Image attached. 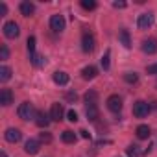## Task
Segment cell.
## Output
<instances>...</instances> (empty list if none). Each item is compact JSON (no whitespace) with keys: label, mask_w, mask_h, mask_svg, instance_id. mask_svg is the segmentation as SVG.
<instances>
[{"label":"cell","mask_w":157,"mask_h":157,"mask_svg":"<svg viewBox=\"0 0 157 157\" xmlns=\"http://www.w3.org/2000/svg\"><path fill=\"white\" fill-rule=\"evenodd\" d=\"M17 115H19V118H22V120H30V118H33L37 113H35V109H33V104L22 102V104L19 105V109H17Z\"/></svg>","instance_id":"6da1fadb"},{"label":"cell","mask_w":157,"mask_h":157,"mask_svg":"<svg viewBox=\"0 0 157 157\" xmlns=\"http://www.w3.org/2000/svg\"><path fill=\"white\" fill-rule=\"evenodd\" d=\"M150 111H151V107H150V104L144 102V100H139V102L133 104V115H135L137 118H144V117H148Z\"/></svg>","instance_id":"7a4b0ae2"},{"label":"cell","mask_w":157,"mask_h":157,"mask_svg":"<svg viewBox=\"0 0 157 157\" xmlns=\"http://www.w3.org/2000/svg\"><path fill=\"white\" fill-rule=\"evenodd\" d=\"M4 35L8 37V39H17L19 37V33H21V30H19V24L15 22V21H8L6 24H4Z\"/></svg>","instance_id":"3957f363"},{"label":"cell","mask_w":157,"mask_h":157,"mask_svg":"<svg viewBox=\"0 0 157 157\" xmlns=\"http://www.w3.org/2000/svg\"><path fill=\"white\" fill-rule=\"evenodd\" d=\"M94 44H96L94 35H93L91 32H85V33L82 35V50L89 54V52H93V50H94Z\"/></svg>","instance_id":"277c9868"},{"label":"cell","mask_w":157,"mask_h":157,"mask_svg":"<svg viewBox=\"0 0 157 157\" xmlns=\"http://www.w3.org/2000/svg\"><path fill=\"white\" fill-rule=\"evenodd\" d=\"M105 104H107V109L113 111V113H120L122 111V98L118 94H111Z\"/></svg>","instance_id":"5b68a950"},{"label":"cell","mask_w":157,"mask_h":157,"mask_svg":"<svg viewBox=\"0 0 157 157\" xmlns=\"http://www.w3.org/2000/svg\"><path fill=\"white\" fill-rule=\"evenodd\" d=\"M50 30L56 32V33H59V32L65 30V19H63V15H52L50 17Z\"/></svg>","instance_id":"8992f818"},{"label":"cell","mask_w":157,"mask_h":157,"mask_svg":"<svg viewBox=\"0 0 157 157\" xmlns=\"http://www.w3.org/2000/svg\"><path fill=\"white\" fill-rule=\"evenodd\" d=\"M4 139H6L8 142H11V144H17V142L22 139V133H21V129H17V128H8L6 133H4Z\"/></svg>","instance_id":"52a82bcc"},{"label":"cell","mask_w":157,"mask_h":157,"mask_svg":"<svg viewBox=\"0 0 157 157\" xmlns=\"http://www.w3.org/2000/svg\"><path fill=\"white\" fill-rule=\"evenodd\" d=\"M151 24H153V15H151V13H142V15H139V19H137L139 30H148Z\"/></svg>","instance_id":"ba28073f"},{"label":"cell","mask_w":157,"mask_h":157,"mask_svg":"<svg viewBox=\"0 0 157 157\" xmlns=\"http://www.w3.org/2000/svg\"><path fill=\"white\" fill-rule=\"evenodd\" d=\"M39 150H41V142H39L37 139H28V140H26L24 151H26L28 155H35V153H39Z\"/></svg>","instance_id":"9c48e42d"},{"label":"cell","mask_w":157,"mask_h":157,"mask_svg":"<svg viewBox=\"0 0 157 157\" xmlns=\"http://www.w3.org/2000/svg\"><path fill=\"white\" fill-rule=\"evenodd\" d=\"M142 52L148 54V56L157 54V41H155V39H146V41H142Z\"/></svg>","instance_id":"30bf717a"},{"label":"cell","mask_w":157,"mask_h":157,"mask_svg":"<svg viewBox=\"0 0 157 157\" xmlns=\"http://www.w3.org/2000/svg\"><path fill=\"white\" fill-rule=\"evenodd\" d=\"M63 105L61 104H52V107H50V118L54 120V122H59L61 118H63Z\"/></svg>","instance_id":"8fae6325"},{"label":"cell","mask_w":157,"mask_h":157,"mask_svg":"<svg viewBox=\"0 0 157 157\" xmlns=\"http://www.w3.org/2000/svg\"><path fill=\"white\" fill-rule=\"evenodd\" d=\"M50 115H46L44 111H37V115H35V124L39 126V128H48V124H50Z\"/></svg>","instance_id":"7c38bea8"},{"label":"cell","mask_w":157,"mask_h":157,"mask_svg":"<svg viewBox=\"0 0 157 157\" xmlns=\"http://www.w3.org/2000/svg\"><path fill=\"white\" fill-rule=\"evenodd\" d=\"M0 104H2L4 107L13 104V93L10 89H2V91H0Z\"/></svg>","instance_id":"4fadbf2b"},{"label":"cell","mask_w":157,"mask_h":157,"mask_svg":"<svg viewBox=\"0 0 157 157\" xmlns=\"http://www.w3.org/2000/svg\"><path fill=\"white\" fill-rule=\"evenodd\" d=\"M68 80H70V78H68V74L67 72H63V70H57V72H54V83L56 85H67L68 83Z\"/></svg>","instance_id":"5bb4252c"},{"label":"cell","mask_w":157,"mask_h":157,"mask_svg":"<svg viewBox=\"0 0 157 157\" xmlns=\"http://www.w3.org/2000/svg\"><path fill=\"white\" fill-rule=\"evenodd\" d=\"M96 76H98V68L93 67V65H89V67H85L82 70V78H83V80H94Z\"/></svg>","instance_id":"9a60e30c"},{"label":"cell","mask_w":157,"mask_h":157,"mask_svg":"<svg viewBox=\"0 0 157 157\" xmlns=\"http://www.w3.org/2000/svg\"><path fill=\"white\" fill-rule=\"evenodd\" d=\"M85 115H87V120H91V122H96V120L100 118L98 105H87V109H85Z\"/></svg>","instance_id":"2e32d148"},{"label":"cell","mask_w":157,"mask_h":157,"mask_svg":"<svg viewBox=\"0 0 157 157\" xmlns=\"http://www.w3.org/2000/svg\"><path fill=\"white\" fill-rule=\"evenodd\" d=\"M19 10H21V13H22L24 17H30V15L35 11V6H33L32 2H28V0H24V2L19 4Z\"/></svg>","instance_id":"e0dca14e"},{"label":"cell","mask_w":157,"mask_h":157,"mask_svg":"<svg viewBox=\"0 0 157 157\" xmlns=\"http://www.w3.org/2000/svg\"><path fill=\"white\" fill-rule=\"evenodd\" d=\"M135 133H137V137H139L140 140H146V139H148V137L151 135V129H150V128H148L146 124H140V126H139V128L135 129Z\"/></svg>","instance_id":"ac0fdd59"},{"label":"cell","mask_w":157,"mask_h":157,"mask_svg":"<svg viewBox=\"0 0 157 157\" xmlns=\"http://www.w3.org/2000/svg\"><path fill=\"white\" fill-rule=\"evenodd\" d=\"M61 140H63L65 144H74V142L78 140V135H76L74 131H70V129H65V131L61 133Z\"/></svg>","instance_id":"d6986e66"},{"label":"cell","mask_w":157,"mask_h":157,"mask_svg":"<svg viewBox=\"0 0 157 157\" xmlns=\"http://www.w3.org/2000/svg\"><path fill=\"white\" fill-rule=\"evenodd\" d=\"M118 39H120V43H122L124 48H131V37H129V32L128 30H120Z\"/></svg>","instance_id":"ffe728a7"},{"label":"cell","mask_w":157,"mask_h":157,"mask_svg":"<svg viewBox=\"0 0 157 157\" xmlns=\"http://www.w3.org/2000/svg\"><path fill=\"white\" fill-rule=\"evenodd\" d=\"M83 100H85V104H87V105H96V102H98V93L91 89V91H87V93H85Z\"/></svg>","instance_id":"44dd1931"},{"label":"cell","mask_w":157,"mask_h":157,"mask_svg":"<svg viewBox=\"0 0 157 157\" xmlns=\"http://www.w3.org/2000/svg\"><path fill=\"white\" fill-rule=\"evenodd\" d=\"M30 61H32V65H33V67H37V68H39V67H43V65H44V56H41V54H32V56H30Z\"/></svg>","instance_id":"7402d4cb"},{"label":"cell","mask_w":157,"mask_h":157,"mask_svg":"<svg viewBox=\"0 0 157 157\" xmlns=\"http://www.w3.org/2000/svg\"><path fill=\"white\" fill-rule=\"evenodd\" d=\"M10 78H11V68L2 65V67H0V82H8Z\"/></svg>","instance_id":"603a6c76"},{"label":"cell","mask_w":157,"mask_h":157,"mask_svg":"<svg viewBox=\"0 0 157 157\" xmlns=\"http://www.w3.org/2000/svg\"><path fill=\"white\" fill-rule=\"evenodd\" d=\"M126 153H128V157H140V150L137 144H129L126 148Z\"/></svg>","instance_id":"cb8c5ba5"},{"label":"cell","mask_w":157,"mask_h":157,"mask_svg":"<svg viewBox=\"0 0 157 157\" xmlns=\"http://www.w3.org/2000/svg\"><path fill=\"white\" fill-rule=\"evenodd\" d=\"M124 82L126 83H137L139 82V74L137 72H126L124 74Z\"/></svg>","instance_id":"d4e9b609"},{"label":"cell","mask_w":157,"mask_h":157,"mask_svg":"<svg viewBox=\"0 0 157 157\" xmlns=\"http://www.w3.org/2000/svg\"><path fill=\"white\" fill-rule=\"evenodd\" d=\"M109 57H111V50H105V54L102 56V68H104V70H109V67H111Z\"/></svg>","instance_id":"484cf974"},{"label":"cell","mask_w":157,"mask_h":157,"mask_svg":"<svg viewBox=\"0 0 157 157\" xmlns=\"http://www.w3.org/2000/svg\"><path fill=\"white\" fill-rule=\"evenodd\" d=\"M26 48H28L30 56H32V54H35V37H33V35H30V37H28V41H26Z\"/></svg>","instance_id":"4316f807"},{"label":"cell","mask_w":157,"mask_h":157,"mask_svg":"<svg viewBox=\"0 0 157 157\" xmlns=\"http://www.w3.org/2000/svg\"><path fill=\"white\" fill-rule=\"evenodd\" d=\"M80 6L83 8V10H94L96 8V2H94V0H82V2H80Z\"/></svg>","instance_id":"83f0119b"},{"label":"cell","mask_w":157,"mask_h":157,"mask_svg":"<svg viewBox=\"0 0 157 157\" xmlns=\"http://www.w3.org/2000/svg\"><path fill=\"white\" fill-rule=\"evenodd\" d=\"M39 142H46V144L52 142V135H50L48 131H43V133L39 135Z\"/></svg>","instance_id":"f1b7e54d"},{"label":"cell","mask_w":157,"mask_h":157,"mask_svg":"<svg viewBox=\"0 0 157 157\" xmlns=\"http://www.w3.org/2000/svg\"><path fill=\"white\" fill-rule=\"evenodd\" d=\"M10 57V50H8V46L6 44H2V46H0V59H8Z\"/></svg>","instance_id":"f546056e"},{"label":"cell","mask_w":157,"mask_h":157,"mask_svg":"<svg viewBox=\"0 0 157 157\" xmlns=\"http://www.w3.org/2000/svg\"><path fill=\"white\" fill-rule=\"evenodd\" d=\"M67 120H68V122H78V113H76L74 109H70V111L67 113Z\"/></svg>","instance_id":"4dcf8cb0"},{"label":"cell","mask_w":157,"mask_h":157,"mask_svg":"<svg viewBox=\"0 0 157 157\" xmlns=\"http://www.w3.org/2000/svg\"><path fill=\"white\" fill-rule=\"evenodd\" d=\"M146 72H148V74H157V63L148 65V67H146Z\"/></svg>","instance_id":"1f68e13d"},{"label":"cell","mask_w":157,"mask_h":157,"mask_svg":"<svg viewBox=\"0 0 157 157\" xmlns=\"http://www.w3.org/2000/svg\"><path fill=\"white\" fill-rule=\"evenodd\" d=\"M65 98H67L68 102H76V100H78V94H76V93H67Z\"/></svg>","instance_id":"d6a6232c"},{"label":"cell","mask_w":157,"mask_h":157,"mask_svg":"<svg viewBox=\"0 0 157 157\" xmlns=\"http://www.w3.org/2000/svg\"><path fill=\"white\" fill-rule=\"evenodd\" d=\"M6 13H8V6L4 2H0V17H4Z\"/></svg>","instance_id":"836d02e7"},{"label":"cell","mask_w":157,"mask_h":157,"mask_svg":"<svg viewBox=\"0 0 157 157\" xmlns=\"http://www.w3.org/2000/svg\"><path fill=\"white\" fill-rule=\"evenodd\" d=\"M113 8H117V10H122V8H126V2H113Z\"/></svg>","instance_id":"e575fe53"},{"label":"cell","mask_w":157,"mask_h":157,"mask_svg":"<svg viewBox=\"0 0 157 157\" xmlns=\"http://www.w3.org/2000/svg\"><path fill=\"white\" fill-rule=\"evenodd\" d=\"M80 135H82L83 139H91V133H89L87 129H82V131H80Z\"/></svg>","instance_id":"d590c367"},{"label":"cell","mask_w":157,"mask_h":157,"mask_svg":"<svg viewBox=\"0 0 157 157\" xmlns=\"http://www.w3.org/2000/svg\"><path fill=\"white\" fill-rule=\"evenodd\" d=\"M0 157H8V155H6V151H2V153H0Z\"/></svg>","instance_id":"8d00e7d4"}]
</instances>
